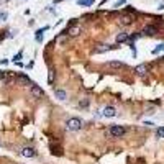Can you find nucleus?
I'll return each instance as SVG.
<instances>
[{
    "label": "nucleus",
    "mask_w": 164,
    "mask_h": 164,
    "mask_svg": "<svg viewBox=\"0 0 164 164\" xmlns=\"http://www.w3.org/2000/svg\"><path fill=\"white\" fill-rule=\"evenodd\" d=\"M161 51H164V43H161V44L156 46V48L153 49V54H157V52H161Z\"/></svg>",
    "instance_id": "17"
},
{
    "label": "nucleus",
    "mask_w": 164,
    "mask_h": 164,
    "mask_svg": "<svg viewBox=\"0 0 164 164\" xmlns=\"http://www.w3.org/2000/svg\"><path fill=\"white\" fill-rule=\"evenodd\" d=\"M82 125H84V123H82V120L80 118H69L67 121H66V128L69 131H79L80 128H82Z\"/></svg>",
    "instance_id": "1"
},
{
    "label": "nucleus",
    "mask_w": 164,
    "mask_h": 164,
    "mask_svg": "<svg viewBox=\"0 0 164 164\" xmlns=\"http://www.w3.org/2000/svg\"><path fill=\"white\" fill-rule=\"evenodd\" d=\"M21 56H23V52L20 51V52H18V54H15V57H13V61H15V62H16V61H20V59H21Z\"/></svg>",
    "instance_id": "20"
},
{
    "label": "nucleus",
    "mask_w": 164,
    "mask_h": 164,
    "mask_svg": "<svg viewBox=\"0 0 164 164\" xmlns=\"http://www.w3.org/2000/svg\"><path fill=\"white\" fill-rule=\"evenodd\" d=\"M125 126H121V125H112L110 126V130H108V134L112 138H121L123 134H125Z\"/></svg>",
    "instance_id": "2"
},
{
    "label": "nucleus",
    "mask_w": 164,
    "mask_h": 164,
    "mask_svg": "<svg viewBox=\"0 0 164 164\" xmlns=\"http://www.w3.org/2000/svg\"><path fill=\"white\" fill-rule=\"evenodd\" d=\"M134 72H136L139 77H143V75H146V72H148V66H146V64H138V66L134 67Z\"/></svg>",
    "instance_id": "7"
},
{
    "label": "nucleus",
    "mask_w": 164,
    "mask_h": 164,
    "mask_svg": "<svg viewBox=\"0 0 164 164\" xmlns=\"http://www.w3.org/2000/svg\"><path fill=\"white\" fill-rule=\"evenodd\" d=\"M107 66L112 67V69H121V67H125V62H121V61H110Z\"/></svg>",
    "instance_id": "11"
},
{
    "label": "nucleus",
    "mask_w": 164,
    "mask_h": 164,
    "mask_svg": "<svg viewBox=\"0 0 164 164\" xmlns=\"http://www.w3.org/2000/svg\"><path fill=\"white\" fill-rule=\"evenodd\" d=\"M95 0H77V5H82V7H89V5H92Z\"/></svg>",
    "instance_id": "15"
},
{
    "label": "nucleus",
    "mask_w": 164,
    "mask_h": 164,
    "mask_svg": "<svg viewBox=\"0 0 164 164\" xmlns=\"http://www.w3.org/2000/svg\"><path fill=\"white\" fill-rule=\"evenodd\" d=\"M126 41H130V34H128V33L116 34V43H126Z\"/></svg>",
    "instance_id": "10"
},
{
    "label": "nucleus",
    "mask_w": 164,
    "mask_h": 164,
    "mask_svg": "<svg viewBox=\"0 0 164 164\" xmlns=\"http://www.w3.org/2000/svg\"><path fill=\"white\" fill-rule=\"evenodd\" d=\"M121 5H125V0H120V2H116L115 7H121Z\"/></svg>",
    "instance_id": "22"
},
{
    "label": "nucleus",
    "mask_w": 164,
    "mask_h": 164,
    "mask_svg": "<svg viewBox=\"0 0 164 164\" xmlns=\"http://www.w3.org/2000/svg\"><path fill=\"white\" fill-rule=\"evenodd\" d=\"M80 31H82V30H80V26H72L71 30L67 31V34H69V36H77Z\"/></svg>",
    "instance_id": "13"
},
{
    "label": "nucleus",
    "mask_w": 164,
    "mask_h": 164,
    "mask_svg": "<svg viewBox=\"0 0 164 164\" xmlns=\"http://www.w3.org/2000/svg\"><path fill=\"white\" fill-rule=\"evenodd\" d=\"M48 80H49V84H51L52 80H54V71H52V69L49 71V77H48Z\"/></svg>",
    "instance_id": "19"
},
{
    "label": "nucleus",
    "mask_w": 164,
    "mask_h": 164,
    "mask_svg": "<svg viewBox=\"0 0 164 164\" xmlns=\"http://www.w3.org/2000/svg\"><path fill=\"white\" fill-rule=\"evenodd\" d=\"M59 2H62V0H54V3H59Z\"/></svg>",
    "instance_id": "23"
},
{
    "label": "nucleus",
    "mask_w": 164,
    "mask_h": 164,
    "mask_svg": "<svg viewBox=\"0 0 164 164\" xmlns=\"http://www.w3.org/2000/svg\"><path fill=\"white\" fill-rule=\"evenodd\" d=\"M116 46H110V44H97L95 48H93V52H107L110 49H115Z\"/></svg>",
    "instance_id": "5"
},
{
    "label": "nucleus",
    "mask_w": 164,
    "mask_h": 164,
    "mask_svg": "<svg viewBox=\"0 0 164 164\" xmlns=\"http://www.w3.org/2000/svg\"><path fill=\"white\" fill-rule=\"evenodd\" d=\"M157 33V28L153 26V25H146L143 28V34H148V36H154V34Z\"/></svg>",
    "instance_id": "6"
},
{
    "label": "nucleus",
    "mask_w": 164,
    "mask_h": 164,
    "mask_svg": "<svg viewBox=\"0 0 164 164\" xmlns=\"http://www.w3.org/2000/svg\"><path fill=\"white\" fill-rule=\"evenodd\" d=\"M157 136H159V138H164V126L157 130Z\"/></svg>",
    "instance_id": "21"
},
{
    "label": "nucleus",
    "mask_w": 164,
    "mask_h": 164,
    "mask_svg": "<svg viewBox=\"0 0 164 164\" xmlns=\"http://www.w3.org/2000/svg\"><path fill=\"white\" fill-rule=\"evenodd\" d=\"M21 156H25V157H34V156H36V151H34L33 148H28V146H26V148L21 149Z\"/></svg>",
    "instance_id": "9"
},
{
    "label": "nucleus",
    "mask_w": 164,
    "mask_h": 164,
    "mask_svg": "<svg viewBox=\"0 0 164 164\" xmlns=\"http://www.w3.org/2000/svg\"><path fill=\"white\" fill-rule=\"evenodd\" d=\"M46 30H48V26H44V28H41V30L36 31V41H39V43L43 41V33H44Z\"/></svg>",
    "instance_id": "14"
},
{
    "label": "nucleus",
    "mask_w": 164,
    "mask_h": 164,
    "mask_svg": "<svg viewBox=\"0 0 164 164\" xmlns=\"http://www.w3.org/2000/svg\"><path fill=\"white\" fill-rule=\"evenodd\" d=\"M7 77H8L7 72H5V71H0V80H7Z\"/></svg>",
    "instance_id": "18"
},
{
    "label": "nucleus",
    "mask_w": 164,
    "mask_h": 164,
    "mask_svg": "<svg viewBox=\"0 0 164 164\" xmlns=\"http://www.w3.org/2000/svg\"><path fill=\"white\" fill-rule=\"evenodd\" d=\"M30 93H31L34 98H41V97L44 95L43 89H41L39 85H36V84H31V87H30Z\"/></svg>",
    "instance_id": "3"
},
{
    "label": "nucleus",
    "mask_w": 164,
    "mask_h": 164,
    "mask_svg": "<svg viewBox=\"0 0 164 164\" xmlns=\"http://www.w3.org/2000/svg\"><path fill=\"white\" fill-rule=\"evenodd\" d=\"M102 115L107 116V118H113V116H116V110H115V107H105Z\"/></svg>",
    "instance_id": "8"
},
{
    "label": "nucleus",
    "mask_w": 164,
    "mask_h": 164,
    "mask_svg": "<svg viewBox=\"0 0 164 164\" xmlns=\"http://www.w3.org/2000/svg\"><path fill=\"white\" fill-rule=\"evenodd\" d=\"M54 95H56V98H57V100H66V98H67V93L64 92V90H61V89L54 90Z\"/></svg>",
    "instance_id": "12"
},
{
    "label": "nucleus",
    "mask_w": 164,
    "mask_h": 164,
    "mask_svg": "<svg viewBox=\"0 0 164 164\" xmlns=\"http://www.w3.org/2000/svg\"><path fill=\"white\" fill-rule=\"evenodd\" d=\"M16 84H18V85H31L33 82L30 80V77H28V75L18 74V75H16Z\"/></svg>",
    "instance_id": "4"
},
{
    "label": "nucleus",
    "mask_w": 164,
    "mask_h": 164,
    "mask_svg": "<svg viewBox=\"0 0 164 164\" xmlns=\"http://www.w3.org/2000/svg\"><path fill=\"white\" fill-rule=\"evenodd\" d=\"M120 23H121V25H130V23H131V16H123V18L120 20Z\"/></svg>",
    "instance_id": "16"
}]
</instances>
